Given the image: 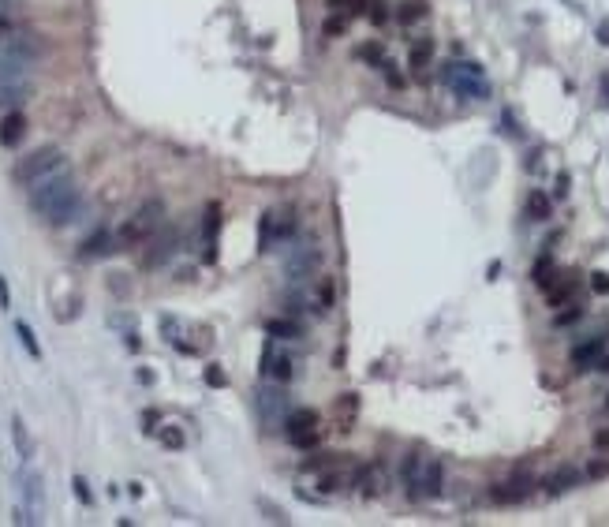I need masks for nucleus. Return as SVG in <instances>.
Listing matches in <instances>:
<instances>
[{
  "instance_id": "79ce46f5",
  "label": "nucleus",
  "mask_w": 609,
  "mask_h": 527,
  "mask_svg": "<svg viewBox=\"0 0 609 527\" xmlns=\"http://www.w3.org/2000/svg\"><path fill=\"white\" fill-rule=\"evenodd\" d=\"M15 30V23H12V15H0V41L8 38V34Z\"/></svg>"
},
{
  "instance_id": "0eeeda50",
  "label": "nucleus",
  "mask_w": 609,
  "mask_h": 527,
  "mask_svg": "<svg viewBox=\"0 0 609 527\" xmlns=\"http://www.w3.org/2000/svg\"><path fill=\"white\" fill-rule=\"evenodd\" d=\"M254 408H258V419L277 427V423H284V415L292 412V400H288V393L281 389V382H273V385H258Z\"/></svg>"
},
{
  "instance_id": "e433bc0d",
  "label": "nucleus",
  "mask_w": 609,
  "mask_h": 527,
  "mask_svg": "<svg viewBox=\"0 0 609 527\" xmlns=\"http://www.w3.org/2000/svg\"><path fill=\"white\" fill-rule=\"evenodd\" d=\"M590 288H594L598 295H609V273H602V270L590 273Z\"/></svg>"
},
{
  "instance_id": "09e8293b",
  "label": "nucleus",
  "mask_w": 609,
  "mask_h": 527,
  "mask_svg": "<svg viewBox=\"0 0 609 527\" xmlns=\"http://www.w3.org/2000/svg\"><path fill=\"white\" fill-rule=\"evenodd\" d=\"M602 45H609V23H602V38H598Z\"/></svg>"
},
{
  "instance_id": "f257e3e1",
  "label": "nucleus",
  "mask_w": 609,
  "mask_h": 527,
  "mask_svg": "<svg viewBox=\"0 0 609 527\" xmlns=\"http://www.w3.org/2000/svg\"><path fill=\"white\" fill-rule=\"evenodd\" d=\"M30 210L38 214L41 221L49 225H71L79 214H82V191H79V180L71 176L68 169L49 176V180L34 183L30 187Z\"/></svg>"
},
{
  "instance_id": "a18cd8bd",
  "label": "nucleus",
  "mask_w": 609,
  "mask_h": 527,
  "mask_svg": "<svg viewBox=\"0 0 609 527\" xmlns=\"http://www.w3.org/2000/svg\"><path fill=\"white\" fill-rule=\"evenodd\" d=\"M565 195H568V176L561 172V176H557V198H565Z\"/></svg>"
},
{
  "instance_id": "f3484780",
  "label": "nucleus",
  "mask_w": 609,
  "mask_h": 527,
  "mask_svg": "<svg viewBox=\"0 0 609 527\" xmlns=\"http://www.w3.org/2000/svg\"><path fill=\"white\" fill-rule=\"evenodd\" d=\"M315 427H318L315 408H292L284 415V434H299V430H315Z\"/></svg>"
},
{
  "instance_id": "5701e85b",
  "label": "nucleus",
  "mask_w": 609,
  "mask_h": 527,
  "mask_svg": "<svg viewBox=\"0 0 609 527\" xmlns=\"http://www.w3.org/2000/svg\"><path fill=\"white\" fill-rule=\"evenodd\" d=\"M15 337H19V344L26 348V355H30V359H41V344H38V337H34V329L26 326L23 318L15 322Z\"/></svg>"
},
{
  "instance_id": "9b49d317",
  "label": "nucleus",
  "mask_w": 609,
  "mask_h": 527,
  "mask_svg": "<svg viewBox=\"0 0 609 527\" xmlns=\"http://www.w3.org/2000/svg\"><path fill=\"white\" fill-rule=\"evenodd\" d=\"M262 374L270 378V382H292V359L284 355V351H277L273 344H265V351H262Z\"/></svg>"
},
{
  "instance_id": "393cba45",
  "label": "nucleus",
  "mask_w": 609,
  "mask_h": 527,
  "mask_svg": "<svg viewBox=\"0 0 609 527\" xmlns=\"http://www.w3.org/2000/svg\"><path fill=\"white\" fill-rule=\"evenodd\" d=\"M430 60H433V38H419L411 45V68L419 71V68H427Z\"/></svg>"
},
{
  "instance_id": "cd10ccee",
  "label": "nucleus",
  "mask_w": 609,
  "mask_h": 527,
  "mask_svg": "<svg viewBox=\"0 0 609 527\" xmlns=\"http://www.w3.org/2000/svg\"><path fill=\"white\" fill-rule=\"evenodd\" d=\"M265 333H270V337H277V340H295L303 329L295 326V322H265Z\"/></svg>"
},
{
  "instance_id": "de8ad7c7",
  "label": "nucleus",
  "mask_w": 609,
  "mask_h": 527,
  "mask_svg": "<svg viewBox=\"0 0 609 527\" xmlns=\"http://www.w3.org/2000/svg\"><path fill=\"white\" fill-rule=\"evenodd\" d=\"M598 371H602V374H609V348H606V355L598 359Z\"/></svg>"
},
{
  "instance_id": "4468645a",
  "label": "nucleus",
  "mask_w": 609,
  "mask_h": 527,
  "mask_svg": "<svg viewBox=\"0 0 609 527\" xmlns=\"http://www.w3.org/2000/svg\"><path fill=\"white\" fill-rule=\"evenodd\" d=\"M116 243H120V239H116L113 232H109V228H97V232L90 236V239H82L79 255H82V258H101V255H113V251H116Z\"/></svg>"
},
{
  "instance_id": "f8f14e48",
  "label": "nucleus",
  "mask_w": 609,
  "mask_h": 527,
  "mask_svg": "<svg viewBox=\"0 0 609 527\" xmlns=\"http://www.w3.org/2000/svg\"><path fill=\"white\" fill-rule=\"evenodd\" d=\"M30 71H34L30 60H19V57L0 53V86H4V82H30Z\"/></svg>"
},
{
  "instance_id": "a19ab883",
  "label": "nucleus",
  "mask_w": 609,
  "mask_h": 527,
  "mask_svg": "<svg viewBox=\"0 0 609 527\" xmlns=\"http://www.w3.org/2000/svg\"><path fill=\"white\" fill-rule=\"evenodd\" d=\"M579 314H583V311H579V307H572V311H565V314H557L553 322H557V326H572V322H576Z\"/></svg>"
},
{
  "instance_id": "7ed1b4c3",
  "label": "nucleus",
  "mask_w": 609,
  "mask_h": 527,
  "mask_svg": "<svg viewBox=\"0 0 609 527\" xmlns=\"http://www.w3.org/2000/svg\"><path fill=\"white\" fill-rule=\"evenodd\" d=\"M64 169H68V157H64L60 146H41V150L19 157V165H15L12 180L19 183V187L30 191L34 183L49 180V176H57V172H64Z\"/></svg>"
},
{
  "instance_id": "8fccbe9b",
  "label": "nucleus",
  "mask_w": 609,
  "mask_h": 527,
  "mask_svg": "<svg viewBox=\"0 0 609 527\" xmlns=\"http://www.w3.org/2000/svg\"><path fill=\"white\" fill-rule=\"evenodd\" d=\"M606 412H609V400H606Z\"/></svg>"
},
{
  "instance_id": "20e7f679",
  "label": "nucleus",
  "mask_w": 609,
  "mask_h": 527,
  "mask_svg": "<svg viewBox=\"0 0 609 527\" xmlns=\"http://www.w3.org/2000/svg\"><path fill=\"white\" fill-rule=\"evenodd\" d=\"M441 82H445L456 98H464V101H486V98H490V82H486L482 68L471 64V60L445 64V68H441Z\"/></svg>"
},
{
  "instance_id": "423d86ee",
  "label": "nucleus",
  "mask_w": 609,
  "mask_h": 527,
  "mask_svg": "<svg viewBox=\"0 0 609 527\" xmlns=\"http://www.w3.org/2000/svg\"><path fill=\"white\" fill-rule=\"evenodd\" d=\"M318 262H321V251H318L315 239H295L288 247V258H284V277H288L295 288H303L318 273Z\"/></svg>"
},
{
  "instance_id": "2eb2a0df",
  "label": "nucleus",
  "mask_w": 609,
  "mask_h": 527,
  "mask_svg": "<svg viewBox=\"0 0 609 527\" xmlns=\"http://www.w3.org/2000/svg\"><path fill=\"white\" fill-rule=\"evenodd\" d=\"M23 135H26V116L19 113V109H12V113L4 116V124H0V146H19L23 142Z\"/></svg>"
},
{
  "instance_id": "c9c22d12",
  "label": "nucleus",
  "mask_w": 609,
  "mask_h": 527,
  "mask_svg": "<svg viewBox=\"0 0 609 527\" xmlns=\"http://www.w3.org/2000/svg\"><path fill=\"white\" fill-rule=\"evenodd\" d=\"M587 479H609V460H590V464H587Z\"/></svg>"
},
{
  "instance_id": "473e14b6",
  "label": "nucleus",
  "mask_w": 609,
  "mask_h": 527,
  "mask_svg": "<svg viewBox=\"0 0 609 527\" xmlns=\"http://www.w3.org/2000/svg\"><path fill=\"white\" fill-rule=\"evenodd\" d=\"M329 8L340 12V15H352V12H359V8H371V0H329Z\"/></svg>"
},
{
  "instance_id": "412c9836",
  "label": "nucleus",
  "mask_w": 609,
  "mask_h": 527,
  "mask_svg": "<svg viewBox=\"0 0 609 527\" xmlns=\"http://www.w3.org/2000/svg\"><path fill=\"white\" fill-rule=\"evenodd\" d=\"M153 247H158V251H150V255H146V266H161V262H169V258L176 255L180 239H176V232H172V228H169V236H165V239H158V243H153Z\"/></svg>"
},
{
  "instance_id": "49530a36",
  "label": "nucleus",
  "mask_w": 609,
  "mask_h": 527,
  "mask_svg": "<svg viewBox=\"0 0 609 527\" xmlns=\"http://www.w3.org/2000/svg\"><path fill=\"white\" fill-rule=\"evenodd\" d=\"M602 101H606V105H609V71H606V75H602Z\"/></svg>"
},
{
  "instance_id": "aec40b11",
  "label": "nucleus",
  "mask_w": 609,
  "mask_h": 527,
  "mask_svg": "<svg viewBox=\"0 0 609 527\" xmlns=\"http://www.w3.org/2000/svg\"><path fill=\"white\" fill-rule=\"evenodd\" d=\"M576 288H579L576 273H568V277H561V281H553L550 288H546V295H550V307H561V303H568L572 295H576Z\"/></svg>"
},
{
  "instance_id": "4be33fe9",
  "label": "nucleus",
  "mask_w": 609,
  "mask_h": 527,
  "mask_svg": "<svg viewBox=\"0 0 609 527\" xmlns=\"http://www.w3.org/2000/svg\"><path fill=\"white\" fill-rule=\"evenodd\" d=\"M352 483H355V475H348L344 468L329 471V475H318V490H321V494H337V490H344V486H352Z\"/></svg>"
},
{
  "instance_id": "1a4fd4ad",
  "label": "nucleus",
  "mask_w": 609,
  "mask_h": 527,
  "mask_svg": "<svg viewBox=\"0 0 609 527\" xmlns=\"http://www.w3.org/2000/svg\"><path fill=\"white\" fill-rule=\"evenodd\" d=\"M534 479L531 475H512V479H505V483H497L490 490V497L497 505H520V501H527V497L534 494Z\"/></svg>"
},
{
  "instance_id": "ea45409f",
  "label": "nucleus",
  "mask_w": 609,
  "mask_h": 527,
  "mask_svg": "<svg viewBox=\"0 0 609 527\" xmlns=\"http://www.w3.org/2000/svg\"><path fill=\"white\" fill-rule=\"evenodd\" d=\"M366 15H371V23H385V19H389V12H385L382 0H371V12H366Z\"/></svg>"
},
{
  "instance_id": "c756f323",
  "label": "nucleus",
  "mask_w": 609,
  "mask_h": 527,
  "mask_svg": "<svg viewBox=\"0 0 609 527\" xmlns=\"http://www.w3.org/2000/svg\"><path fill=\"white\" fill-rule=\"evenodd\" d=\"M158 438H161V445H165V449H183V445H187V438H183V430H180V427H161V430H158Z\"/></svg>"
},
{
  "instance_id": "dca6fc26",
  "label": "nucleus",
  "mask_w": 609,
  "mask_h": 527,
  "mask_svg": "<svg viewBox=\"0 0 609 527\" xmlns=\"http://www.w3.org/2000/svg\"><path fill=\"white\" fill-rule=\"evenodd\" d=\"M30 98H34L30 82H4L0 86V109H23Z\"/></svg>"
},
{
  "instance_id": "37998d69",
  "label": "nucleus",
  "mask_w": 609,
  "mask_h": 527,
  "mask_svg": "<svg viewBox=\"0 0 609 527\" xmlns=\"http://www.w3.org/2000/svg\"><path fill=\"white\" fill-rule=\"evenodd\" d=\"M0 307H4V311L12 307V299H8V281H4V277H0Z\"/></svg>"
},
{
  "instance_id": "ddd939ff",
  "label": "nucleus",
  "mask_w": 609,
  "mask_h": 527,
  "mask_svg": "<svg viewBox=\"0 0 609 527\" xmlns=\"http://www.w3.org/2000/svg\"><path fill=\"white\" fill-rule=\"evenodd\" d=\"M15 483H19V494L26 497V508H34V512H41V475L38 471H19V475H15Z\"/></svg>"
},
{
  "instance_id": "72a5a7b5",
  "label": "nucleus",
  "mask_w": 609,
  "mask_h": 527,
  "mask_svg": "<svg viewBox=\"0 0 609 527\" xmlns=\"http://www.w3.org/2000/svg\"><path fill=\"white\" fill-rule=\"evenodd\" d=\"M206 385H209V389H225V385H228V374L221 371L217 363H209V367H206Z\"/></svg>"
},
{
  "instance_id": "b1692460",
  "label": "nucleus",
  "mask_w": 609,
  "mask_h": 527,
  "mask_svg": "<svg viewBox=\"0 0 609 527\" xmlns=\"http://www.w3.org/2000/svg\"><path fill=\"white\" fill-rule=\"evenodd\" d=\"M422 15H427V0H404L400 12H396V19H400L404 26H411V23H419Z\"/></svg>"
},
{
  "instance_id": "7c9ffc66",
  "label": "nucleus",
  "mask_w": 609,
  "mask_h": 527,
  "mask_svg": "<svg viewBox=\"0 0 609 527\" xmlns=\"http://www.w3.org/2000/svg\"><path fill=\"white\" fill-rule=\"evenodd\" d=\"M295 232V217L292 214H273V239H288Z\"/></svg>"
},
{
  "instance_id": "f704fd0d",
  "label": "nucleus",
  "mask_w": 609,
  "mask_h": 527,
  "mask_svg": "<svg viewBox=\"0 0 609 527\" xmlns=\"http://www.w3.org/2000/svg\"><path fill=\"white\" fill-rule=\"evenodd\" d=\"M71 490H75V497H79L82 505H94V494H90V483H86V479H82V475H75V479H71Z\"/></svg>"
},
{
  "instance_id": "9d476101",
  "label": "nucleus",
  "mask_w": 609,
  "mask_h": 527,
  "mask_svg": "<svg viewBox=\"0 0 609 527\" xmlns=\"http://www.w3.org/2000/svg\"><path fill=\"white\" fill-rule=\"evenodd\" d=\"M606 337H590V340H583V344H576L572 348V367L576 371H590V367H598V359L606 355Z\"/></svg>"
},
{
  "instance_id": "2f4dec72",
  "label": "nucleus",
  "mask_w": 609,
  "mask_h": 527,
  "mask_svg": "<svg viewBox=\"0 0 609 527\" xmlns=\"http://www.w3.org/2000/svg\"><path fill=\"white\" fill-rule=\"evenodd\" d=\"M288 441L295 449H315L318 441H321V430L315 427V430H299V434H288Z\"/></svg>"
},
{
  "instance_id": "a878e982",
  "label": "nucleus",
  "mask_w": 609,
  "mask_h": 527,
  "mask_svg": "<svg viewBox=\"0 0 609 527\" xmlns=\"http://www.w3.org/2000/svg\"><path fill=\"white\" fill-rule=\"evenodd\" d=\"M12 434H15V449H19V456L30 460L34 456V441H30V434H26L23 419H12Z\"/></svg>"
},
{
  "instance_id": "a211bd4d",
  "label": "nucleus",
  "mask_w": 609,
  "mask_h": 527,
  "mask_svg": "<svg viewBox=\"0 0 609 527\" xmlns=\"http://www.w3.org/2000/svg\"><path fill=\"white\" fill-rule=\"evenodd\" d=\"M579 479H583V475H579V471H576V468H557V471H553V475L546 479V494H550V497H557V494H565V490H572V486H579Z\"/></svg>"
},
{
  "instance_id": "bb28decb",
  "label": "nucleus",
  "mask_w": 609,
  "mask_h": 527,
  "mask_svg": "<svg viewBox=\"0 0 609 527\" xmlns=\"http://www.w3.org/2000/svg\"><path fill=\"white\" fill-rule=\"evenodd\" d=\"M527 217L531 221H546L550 217V198L542 195V191H531L527 195Z\"/></svg>"
},
{
  "instance_id": "4c0bfd02",
  "label": "nucleus",
  "mask_w": 609,
  "mask_h": 527,
  "mask_svg": "<svg viewBox=\"0 0 609 527\" xmlns=\"http://www.w3.org/2000/svg\"><path fill=\"white\" fill-rule=\"evenodd\" d=\"M348 30V19H340V12L333 15V19H326V34L329 38H337V34H344Z\"/></svg>"
},
{
  "instance_id": "c03bdc74",
  "label": "nucleus",
  "mask_w": 609,
  "mask_h": 527,
  "mask_svg": "<svg viewBox=\"0 0 609 527\" xmlns=\"http://www.w3.org/2000/svg\"><path fill=\"white\" fill-rule=\"evenodd\" d=\"M594 445H598V449H609V427L594 434Z\"/></svg>"
},
{
  "instance_id": "6e6552de",
  "label": "nucleus",
  "mask_w": 609,
  "mask_h": 527,
  "mask_svg": "<svg viewBox=\"0 0 609 527\" xmlns=\"http://www.w3.org/2000/svg\"><path fill=\"white\" fill-rule=\"evenodd\" d=\"M0 53H8V57H19V60H41L45 57V41L38 38L34 30H23V26H15L12 34H8L4 41H0Z\"/></svg>"
},
{
  "instance_id": "39448f33",
  "label": "nucleus",
  "mask_w": 609,
  "mask_h": 527,
  "mask_svg": "<svg viewBox=\"0 0 609 527\" xmlns=\"http://www.w3.org/2000/svg\"><path fill=\"white\" fill-rule=\"evenodd\" d=\"M161 217H165V202H161V198H150L131 221H127L124 228H120V236H116L120 247H138V243H146V239H150V236L161 228Z\"/></svg>"
},
{
  "instance_id": "f03ea898",
  "label": "nucleus",
  "mask_w": 609,
  "mask_h": 527,
  "mask_svg": "<svg viewBox=\"0 0 609 527\" xmlns=\"http://www.w3.org/2000/svg\"><path fill=\"white\" fill-rule=\"evenodd\" d=\"M404 490H408V497L415 501H430V497H441V490H445V471L433 456H422V452H408L404 456Z\"/></svg>"
},
{
  "instance_id": "6ab92c4d",
  "label": "nucleus",
  "mask_w": 609,
  "mask_h": 527,
  "mask_svg": "<svg viewBox=\"0 0 609 527\" xmlns=\"http://www.w3.org/2000/svg\"><path fill=\"white\" fill-rule=\"evenodd\" d=\"M355 486H363V494H366V497L382 494V490H385V471H382V468H374V464L359 468V475H355Z\"/></svg>"
},
{
  "instance_id": "58836bf2",
  "label": "nucleus",
  "mask_w": 609,
  "mask_h": 527,
  "mask_svg": "<svg viewBox=\"0 0 609 527\" xmlns=\"http://www.w3.org/2000/svg\"><path fill=\"white\" fill-rule=\"evenodd\" d=\"M359 57H363V60H374V64H385L382 45H363V49H359Z\"/></svg>"
},
{
  "instance_id": "c85d7f7f",
  "label": "nucleus",
  "mask_w": 609,
  "mask_h": 527,
  "mask_svg": "<svg viewBox=\"0 0 609 527\" xmlns=\"http://www.w3.org/2000/svg\"><path fill=\"white\" fill-rule=\"evenodd\" d=\"M217 228H221V206L214 202V206L206 210V247H209V258H214V239H217Z\"/></svg>"
}]
</instances>
